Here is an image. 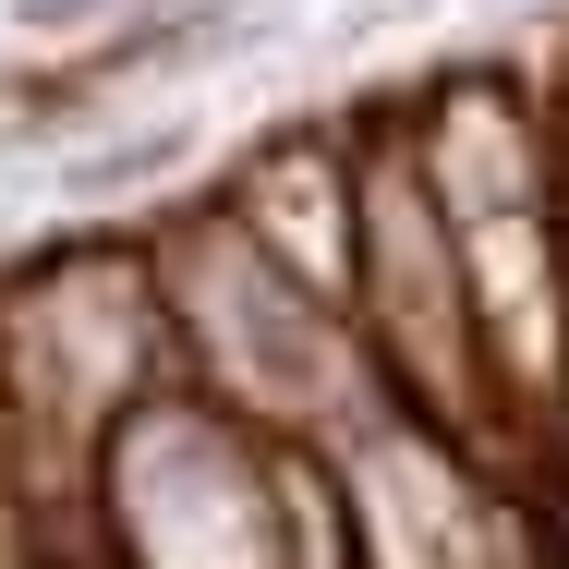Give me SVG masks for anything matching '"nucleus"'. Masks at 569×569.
I'll use <instances>...</instances> for the list:
<instances>
[{
	"label": "nucleus",
	"instance_id": "obj_2",
	"mask_svg": "<svg viewBox=\"0 0 569 569\" xmlns=\"http://www.w3.org/2000/svg\"><path fill=\"white\" fill-rule=\"evenodd\" d=\"M340 472V509H351V546L363 569H521L497 546V497L472 485L460 437H437L425 412L376 400L340 449H316Z\"/></svg>",
	"mask_w": 569,
	"mask_h": 569
},
{
	"label": "nucleus",
	"instance_id": "obj_3",
	"mask_svg": "<svg viewBox=\"0 0 569 569\" xmlns=\"http://www.w3.org/2000/svg\"><path fill=\"white\" fill-rule=\"evenodd\" d=\"M219 219L242 230L254 254H279L316 303L351 316V133L303 121V133H279V146H254V170L219 194Z\"/></svg>",
	"mask_w": 569,
	"mask_h": 569
},
{
	"label": "nucleus",
	"instance_id": "obj_1",
	"mask_svg": "<svg viewBox=\"0 0 569 569\" xmlns=\"http://www.w3.org/2000/svg\"><path fill=\"white\" fill-rule=\"evenodd\" d=\"M133 254H146V291H158V328H170V376L207 412H230L242 437H267V449H340L351 425L388 400L363 340H351V316L316 303L279 254H254L219 219V194L170 207Z\"/></svg>",
	"mask_w": 569,
	"mask_h": 569
}]
</instances>
